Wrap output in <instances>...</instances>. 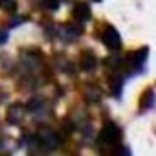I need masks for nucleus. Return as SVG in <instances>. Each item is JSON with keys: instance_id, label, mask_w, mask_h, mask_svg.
<instances>
[{"instance_id": "obj_1", "label": "nucleus", "mask_w": 156, "mask_h": 156, "mask_svg": "<svg viewBox=\"0 0 156 156\" xmlns=\"http://www.w3.org/2000/svg\"><path fill=\"white\" fill-rule=\"evenodd\" d=\"M121 138V130L119 127H116L114 123H105V127L101 129L99 136H98V141L99 143H105V145H116Z\"/></svg>"}, {"instance_id": "obj_2", "label": "nucleus", "mask_w": 156, "mask_h": 156, "mask_svg": "<svg viewBox=\"0 0 156 156\" xmlns=\"http://www.w3.org/2000/svg\"><path fill=\"white\" fill-rule=\"evenodd\" d=\"M103 42L110 48V50H119L121 48V37L118 33V30L114 26H107L103 31Z\"/></svg>"}, {"instance_id": "obj_3", "label": "nucleus", "mask_w": 156, "mask_h": 156, "mask_svg": "<svg viewBox=\"0 0 156 156\" xmlns=\"http://www.w3.org/2000/svg\"><path fill=\"white\" fill-rule=\"evenodd\" d=\"M37 140H39V143H41L44 149H48V151H53V149H57V147L61 145V138H59L55 132H51V130L42 132L41 136H37Z\"/></svg>"}, {"instance_id": "obj_4", "label": "nucleus", "mask_w": 156, "mask_h": 156, "mask_svg": "<svg viewBox=\"0 0 156 156\" xmlns=\"http://www.w3.org/2000/svg\"><path fill=\"white\" fill-rule=\"evenodd\" d=\"M22 118H24V107H22V105H19V103L11 105V108H9V114H8V119H9V123H19Z\"/></svg>"}, {"instance_id": "obj_5", "label": "nucleus", "mask_w": 156, "mask_h": 156, "mask_svg": "<svg viewBox=\"0 0 156 156\" xmlns=\"http://www.w3.org/2000/svg\"><path fill=\"white\" fill-rule=\"evenodd\" d=\"M73 17L77 20H81V22L88 20L90 19V8H88V4H77L73 8Z\"/></svg>"}, {"instance_id": "obj_6", "label": "nucleus", "mask_w": 156, "mask_h": 156, "mask_svg": "<svg viewBox=\"0 0 156 156\" xmlns=\"http://www.w3.org/2000/svg\"><path fill=\"white\" fill-rule=\"evenodd\" d=\"M147 55H149V50H147V48H141V50L134 51V53L130 55V64H132V68L141 66V64L147 61Z\"/></svg>"}, {"instance_id": "obj_7", "label": "nucleus", "mask_w": 156, "mask_h": 156, "mask_svg": "<svg viewBox=\"0 0 156 156\" xmlns=\"http://www.w3.org/2000/svg\"><path fill=\"white\" fill-rule=\"evenodd\" d=\"M96 57H94V53H90V51H85L83 53V57H81V68L85 70V72H90V70H94L96 68Z\"/></svg>"}, {"instance_id": "obj_8", "label": "nucleus", "mask_w": 156, "mask_h": 156, "mask_svg": "<svg viewBox=\"0 0 156 156\" xmlns=\"http://www.w3.org/2000/svg\"><path fill=\"white\" fill-rule=\"evenodd\" d=\"M121 88H123V79H121V75H112L110 77V90L116 98L121 96Z\"/></svg>"}, {"instance_id": "obj_9", "label": "nucleus", "mask_w": 156, "mask_h": 156, "mask_svg": "<svg viewBox=\"0 0 156 156\" xmlns=\"http://www.w3.org/2000/svg\"><path fill=\"white\" fill-rule=\"evenodd\" d=\"M141 107H143V108H152V107H154V88H149V90L143 94Z\"/></svg>"}, {"instance_id": "obj_10", "label": "nucleus", "mask_w": 156, "mask_h": 156, "mask_svg": "<svg viewBox=\"0 0 156 156\" xmlns=\"http://www.w3.org/2000/svg\"><path fill=\"white\" fill-rule=\"evenodd\" d=\"M85 96H87V101H94V103H96V101H99V96H101V94H99V90H98L96 87H88V88L85 90Z\"/></svg>"}, {"instance_id": "obj_11", "label": "nucleus", "mask_w": 156, "mask_h": 156, "mask_svg": "<svg viewBox=\"0 0 156 156\" xmlns=\"http://www.w3.org/2000/svg\"><path fill=\"white\" fill-rule=\"evenodd\" d=\"M105 64H107L108 68H118V66L121 64V55H118V53H112L110 57H107Z\"/></svg>"}, {"instance_id": "obj_12", "label": "nucleus", "mask_w": 156, "mask_h": 156, "mask_svg": "<svg viewBox=\"0 0 156 156\" xmlns=\"http://www.w3.org/2000/svg\"><path fill=\"white\" fill-rule=\"evenodd\" d=\"M17 4H15V0H0V9H6V11H15Z\"/></svg>"}, {"instance_id": "obj_13", "label": "nucleus", "mask_w": 156, "mask_h": 156, "mask_svg": "<svg viewBox=\"0 0 156 156\" xmlns=\"http://www.w3.org/2000/svg\"><path fill=\"white\" fill-rule=\"evenodd\" d=\"M59 4H61V0H44V6L48 9H51V11H55L59 8Z\"/></svg>"}, {"instance_id": "obj_14", "label": "nucleus", "mask_w": 156, "mask_h": 156, "mask_svg": "<svg viewBox=\"0 0 156 156\" xmlns=\"http://www.w3.org/2000/svg\"><path fill=\"white\" fill-rule=\"evenodd\" d=\"M41 105H42V101H41V99L37 98V99H31V101L28 103V108H30V110H37V108H39Z\"/></svg>"}, {"instance_id": "obj_15", "label": "nucleus", "mask_w": 156, "mask_h": 156, "mask_svg": "<svg viewBox=\"0 0 156 156\" xmlns=\"http://www.w3.org/2000/svg\"><path fill=\"white\" fill-rule=\"evenodd\" d=\"M24 20H26L24 17H19V19H13V20L9 22V26H11V28H17V26H20V24H22Z\"/></svg>"}, {"instance_id": "obj_16", "label": "nucleus", "mask_w": 156, "mask_h": 156, "mask_svg": "<svg viewBox=\"0 0 156 156\" xmlns=\"http://www.w3.org/2000/svg\"><path fill=\"white\" fill-rule=\"evenodd\" d=\"M6 41H8V33L4 30H0V44H6Z\"/></svg>"}, {"instance_id": "obj_17", "label": "nucleus", "mask_w": 156, "mask_h": 156, "mask_svg": "<svg viewBox=\"0 0 156 156\" xmlns=\"http://www.w3.org/2000/svg\"><path fill=\"white\" fill-rule=\"evenodd\" d=\"M94 2H101V0H94Z\"/></svg>"}]
</instances>
